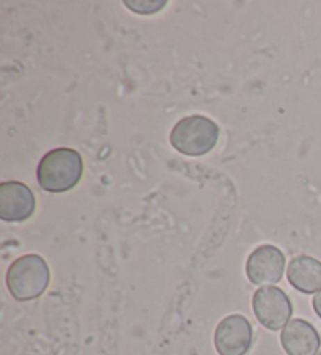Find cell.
<instances>
[{
	"instance_id": "2",
	"label": "cell",
	"mask_w": 321,
	"mask_h": 355,
	"mask_svg": "<svg viewBox=\"0 0 321 355\" xmlns=\"http://www.w3.org/2000/svg\"><path fill=\"white\" fill-rule=\"evenodd\" d=\"M51 282V269L38 254H27L16 259L7 272V286L16 301L27 302L40 297Z\"/></svg>"
},
{
	"instance_id": "4",
	"label": "cell",
	"mask_w": 321,
	"mask_h": 355,
	"mask_svg": "<svg viewBox=\"0 0 321 355\" xmlns=\"http://www.w3.org/2000/svg\"><path fill=\"white\" fill-rule=\"evenodd\" d=\"M252 310H254L257 321L271 332L286 327L293 311L292 302L286 291L277 286L258 288L252 296Z\"/></svg>"
},
{
	"instance_id": "9",
	"label": "cell",
	"mask_w": 321,
	"mask_h": 355,
	"mask_svg": "<svg viewBox=\"0 0 321 355\" xmlns=\"http://www.w3.org/2000/svg\"><path fill=\"white\" fill-rule=\"evenodd\" d=\"M288 284L304 295L321 291V261L311 255H298L288 263Z\"/></svg>"
},
{
	"instance_id": "7",
	"label": "cell",
	"mask_w": 321,
	"mask_h": 355,
	"mask_svg": "<svg viewBox=\"0 0 321 355\" xmlns=\"http://www.w3.org/2000/svg\"><path fill=\"white\" fill-rule=\"evenodd\" d=\"M36 200L26 183L3 182L0 185V219L5 223H22L35 213Z\"/></svg>"
},
{
	"instance_id": "5",
	"label": "cell",
	"mask_w": 321,
	"mask_h": 355,
	"mask_svg": "<svg viewBox=\"0 0 321 355\" xmlns=\"http://www.w3.org/2000/svg\"><path fill=\"white\" fill-rule=\"evenodd\" d=\"M286 255L273 244H263L251 252L246 260V275L254 285H273L282 279Z\"/></svg>"
},
{
	"instance_id": "3",
	"label": "cell",
	"mask_w": 321,
	"mask_h": 355,
	"mask_svg": "<svg viewBox=\"0 0 321 355\" xmlns=\"http://www.w3.org/2000/svg\"><path fill=\"white\" fill-rule=\"evenodd\" d=\"M220 138V128L207 116L191 114L182 118L172 127L170 141L177 152L188 157H201L215 149Z\"/></svg>"
},
{
	"instance_id": "10",
	"label": "cell",
	"mask_w": 321,
	"mask_h": 355,
	"mask_svg": "<svg viewBox=\"0 0 321 355\" xmlns=\"http://www.w3.org/2000/svg\"><path fill=\"white\" fill-rule=\"evenodd\" d=\"M312 307L315 310V313H317V316L321 320V291H318L317 295L313 296L312 299Z\"/></svg>"
},
{
	"instance_id": "6",
	"label": "cell",
	"mask_w": 321,
	"mask_h": 355,
	"mask_svg": "<svg viewBox=\"0 0 321 355\" xmlns=\"http://www.w3.org/2000/svg\"><path fill=\"white\" fill-rule=\"evenodd\" d=\"M215 349L220 355H246L252 346V326L243 315H229L215 330Z\"/></svg>"
},
{
	"instance_id": "8",
	"label": "cell",
	"mask_w": 321,
	"mask_h": 355,
	"mask_svg": "<svg viewBox=\"0 0 321 355\" xmlns=\"http://www.w3.org/2000/svg\"><path fill=\"white\" fill-rule=\"evenodd\" d=\"M281 345L287 355H317L320 335L306 320H292L281 334Z\"/></svg>"
},
{
	"instance_id": "11",
	"label": "cell",
	"mask_w": 321,
	"mask_h": 355,
	"mask_svg": "<svg viewBox=\"0 0 321 355\" xmlns=\"http://www.w3.org/2000/svg\"><path fill=\"white\" fill-rule=\"evenodd\" d=\"M318 355H321V351H320V354H318Z\"/></svg>"
},
{
	"instance_id": "1",
	"label": "cell",
	"mask_w": 321,
	"mask_h": 355,
	"mask_svg": "<svg viewBox=\"0 0 321 355\" xmlns=\"http://www.w3.org/2000/svg\"><path fill=\"white\" fill-rule=\"evenodd\" d=\"M83 162L77 150L60 148L41 158L36 169L40 187L47 193H66L82 179Z\"/></svg>"
}]
</instances>
